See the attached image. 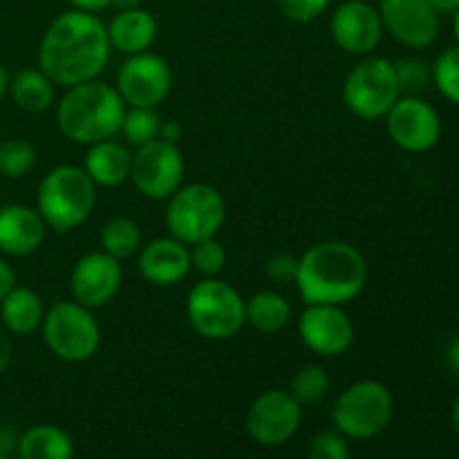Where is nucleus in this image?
Returning a JSON list of instances; mask_svg holds the SVG:
<instances>
[{
  "instance_id": "20",
  "label": "nucleus",
  "mask_w": 459,
  "mask_h": 459,
  "mask_svg": "<svg viewBox=\"0 0 459 459\" xmlns=\"http://www.w3.org/2000/svg\"><path fill=\"white\" fill-rule=\"evenodd\" d=\"M108 40L110 48L126 56L151 52L152 43L157 40V21L151 12L143 7L121 9L108 22Z\"/></svg>"
},
{
  "instance_id": "40",
  "label": "nucleus",
  "mask_w": 459,
  "mask_h": 459,
  "mask_svg": "<svg viewBox=\"0 0 459 459\" xmlns=\"http://www.w3.org/2000/svg\"><path fill=\"white\" fill-rule=\"evenodd\" d=\"M446 361H448V368H451V370L459 377V332L455 336H453L451 343H448Z\"/></svg>"
},
{
  "instance_id": "25",
  "label": "nucleus",
  "mask_w": 459,
  "mask_h": 459,
  "mask_svg": "<svg viewBox=\"0 0 459 459\" xmlns=\"http://www.w3.org/2000/svg\"><path fill=\"white\" fill-rule=\"evenodd\" d=\"M294 309L290 300L273 290L255 291L247 300V323L260 334H278L290 325Z\"/></svg>"
},
{
  "instance_id": "8",
  "label": "nucleus",
  "mask_w": 459,
  "mask_h": 459,
  "mask_svg": "<svg viewBox=\"0 0 459 459\" xmlns=\"http://www.w3.org/2000/svg\"><path fill=\"white\" fill-rule=\"evenodd\" d=\"M394 412V399L388 385L363 379L348 385L336 397L332 421L343 437L372 439L384 433Z\"/></svg>"
},
{
  "instance_id": "33",
  "label": "nucleus",
  "mask_w": 459,
  "mask_h": 459,
  "mask_svg": "<svg viewBox=\"0 0 459 459\" xmlns=\"http://www.w3.org/2000/svg\"><path fill=\"white\" fill-rule=\"evenodd\" d=\"M309 459H352L348 439L339 430H323L312 439Z\"/></svg>"
},
{
  "instance_id": "39",
  "label": "nucleus",
  "mask_w": 459,
  "mask_h": 459,
  "mask_svg": "<svg viewBox=\"0 0 459 459\" xmlns=\"http://www.w3.org/2000/svg\"><path fill=\"white\" fill-rule=\"evenodd\" d=\"M72 4V9H81V12L97 13L103 12L106 7H110V0H67Z\"/></svg>"
},
{
  "instance_id": "4",
  "label": "nucleus",
  "mask_w": 459,
  "mask_h": 459,
  "mask_svg": "<svg viewBox=\"0 0 459 459\" xmlns=\"http://www.w3.org/2000/svg\"><path fill=\"white\" fill-rule=\"evenodd\" d=\"M97 206V184L83 166L61 164L49 170L36 191V211L48 229L67 233L88 222Z\"/></svg>"
},
{
  "instance_id": "29",
  "label": "nucleus",
  "mask_w": 459,
  "mask_h": 459,
  "mask_svg": "<svg viewBox=\"0 0 459 459\" xmlns=\"http://www.w3.org/2000/svg\"><path fill=\"white\" fill-rule=\"evenodd\" d=\"M161 117L157 108H126L121 134L130 146L139 148L160 137Z\"/></svg>"
},
{
  "instance_id": "45",
  "label": "nucleus",
  "mask_w": 459,
  "mask_h": 459,
  "mask_svg": "<svg viewBox=\"0 0 459 459\" xmlns=\"http://www.w3.org/2000/svg\"><path fill=\"white\" fill-rule=\"evenodd\" d=\"M453 31H455V40L459 45V7H457V12L453 13Z\"/></svg>"
},
{
  "instance_id": "14",
  "label": "nucleus",
  "mask_w": 459,
  "mask_h": 459,
  "mask_svg": "<svg viewBox=\"0 0 459 459\" xmlns=\"http://www.w3.org/2000/svg\"><path fill=\"white\" fill-rule=\"evenodd\" d=\"M299 334L305 348L318 357H341L354 343V323L341 305H305Z\"/></svg>"
},
{
  "instance_id": "35",
  "label": "nucleus",
  "mask_w": 459,
  "mask_h": 459,
  "mask_svg": "<svg viewBox=\"0 0 459 459\" xmlns=\"http://www.w3.org/2000/svg\"><path fill=\"white\" fill-rule=\"evenodd\" d=\"M264 273L273 285H290L296 282V273H299V258L291 254H273L272 258L264 263Z\"/></svg>"
},
{
  "instance_id": "22",
  "label": "nucleus",
  "mask_w": 459,
  "mask_h": 459,
  "mask_svg": "<svg viewBox=\"0 0 459 459\" xmlns=\"http://www.w3.org/2000/svg\"><path fill=\"white\" fill-rule=\"evenodd\" d=\"M45 318L43 299L30 287L16 285L0 300V323L12 336H30Z\"/></svg>"
},
{
  "instance_id": "26",
  "label": "nucleus",
  "mask_w": 459,
  "mask_h": 459,
  "mask_svg": "<svg viewBox=\"0 0 459 459\" xmlns=\"http://www.w3.org/2000/svg\"><path fill=\"white\" fill-rule=\"evenodd\" d=\"M99 240H101V251H106L108 255L117 260L133 258L142 249L139 224L133 218H126V215H115V218L108 220L103 224Z\"/></svg>"
},
{
  "instance_id": "32",
  "label": "nucleus",
  "mask_w": 459,
  "mask_h": 459,
  "mask_svg": "<svg viewBox=\"0 0 459 459\" xmlns=\"http://www.w3.org/2000/svg\"><path fill=\"white\" fill-rule=\"evenodd\" d=\"M433 81L448 101L459 106V45L439 54L433 65Z\"/></svg>"
},
{
  "instance_id": "24",
  "label": "nucleus",
  "mask_w": 459,
  "mask_h": 459,
  "mask_svg": "<svg viewBox=\"0 0 459 459\" xmlns=\"http://www.w3.org/2000/svg\"><path fill=\"white\" fill-rule=\"evenodd\" d=\"M21 459H72L74 442L63 429L54 424H39L27 429L18 439Z\"/></svg>"
},
{
  "instance_id": "7",
  "label": "nucleus",
  "mask_w": 459,
  "mask_h": 459,
  "mask_svg": "<svg viewBox=\"0 0 459 459\" xmlns=\"http://www.w3.org/2000/svg\"><path fill=\"white\" fill-rule=\"evenodd\" d=\"M40 334L49 352L67 363L88 361L101 345V325L97 316L76 300H56L49 305V309H45Z\"/></svg>"
},
{
  "instance_id": "2",
  "label": "nucleus",
  "mask_w": 459,
  "mask_h": 459,
  "mask_svg": "<svg viewBox=\"0 0 459 459\" xmlns=\"http://www.w3.org/2000/svg\"><path fill=\"white\" fill-rule=\"evenodd\" d=\"M368 260L354 245L323 240L299 258L296 290L305 305H348L368 282Z\"/></svg>"
},
{
  "instance_id": "41",
  "label": "nucleus",
  "mask_w": 459,
  "mask_h": 459,
  "mask_svg": "<svg viewBox=\"0 0 459 459\" xmlns=\"http://www.w3.org/2000/svg\"><path fill=\"white\" fill-rule=\"evenodd\" d=\"M429 3L439 16H453L459 7V0H429Z\"/></svg>"
},
{
  "instance_id": "12",
  "label": "nucleus",
  "mask_w": 459,
  "mask_h": 459,
  "mask_svg": "<svg viewBox=\"0 0 459 459\" xmlns=\"http://www.w3.org/2000/svg\"><path fill=\"white\" fill-rule=\"evenodd\" d=\"M384 119L394 146L406 152H426L442 139L439 112L424 97L402 94Z\"/></svg>"
},
{
  "instance_id": "34",
  "label": "nucleus",
  "mask_w": 459,
  "mask_h": 459,
  "mask_svg": "<svg viewBox=\"0 0 459 459\" xmlns=\"http://www.w3.org/2000/svg\"><path fill=\"white\" fill-rule=\"evenodd\" d=\"M332 0H278V9L291 22H312L327 12Z\"/></svg>"
},
{
  "instance_id": "3",
  "label": "nucleus",
  "mask_w": 459,
  "mask_h": 459,
  "mask_svg": "<svg viewBox=\"0 0 459 459\" xmlns=\"http://www.w3.org/2000/svg\"><path fill=\"white\" fill-rule=\"evenodd\" d=\"M126 108L115 85L92 79L65 88L56 103V124L70 142L92 146L121 133Z\"/></svg>"
},
{
  "instance_id": "21",
  "label": "nucleus",
  "mask_w": 459,
  "mask_h": 459,
  "mask_svg": "<svg viewBox=\"0 0 459 459\" xmlns=\"http://www.w3.org/2000/svg\"><path fill=\"white\" fill-rule=\"evenodd\" d=\"M130 164H133V152L128 146L112 139L88 146L85 152L83 169L94 184L103 188H117L130 179Z\"/></svg>"
},
{
  "instance_id": "18",
  "label": "nucleus",
  "mask_w": 459,
  "mask_h": 459,
  "mask_svg": "<svg viewBox=\"0 0 459 459\" xmlns=\"http://www.w3.org/2000/svg\"><path fill=\"white\" fill-rule=\"evenodd\" d=\"M139 272L151 285H179L193 272L191 247L178 238H157L139 249Z\"/></svg>"
},
{
  "instance_id": "42",
  "label": "nucleus",
  "mask_w": 459,
  "mask_h": 459,
  "mask_svg": "<svg viewBox=\"0 0 459 459\" xmlns=\"http://www.w3.org/2000/svg\"><path fill=\"white\" fill-rule=\"evenodd\" d=\"M9 79H12V74H9L7 65L0 61V101H3L4 94L9 92Z\"/></svg>"
},
{
  "instance_id": "37",
  "label": "nucleus",
  "mask_w": 459,
  "mask_h": 459,
  "mask_svg": "<svg viewBox=\"0 0 459 459\" xmlns=\"http://www.w3.org/2000/svg\"><path fill=\"white\" fill-rule=\"evenodd\" d=\"M13 361V343L12 334L4 327H0V375L9 370Z\"/></svg>"
},
{
  "instance_id": "31",
  "label": "nucleus",
  "mask_w": 459,
  "mask_h": 459,
  "mask_svg": "<svg viewBox=\"0 0 459 459\" xmlns=\"http://www.w3.org/2000/svg\"><path fill=\"white\" fill-rule=\"evenodd\" d=\"M227 249L218 238H206V240L191 245V263L197 273L204 278H215L227 267Z\"/></svg>"
},
{
  "instance_id": "6",
  "label": "nucleus",
  "mask_w": 459,
  "mask_h": 459,
  "mask_svg": "<svg viewBox=\"0 0 459 459\" xmlns=\"http://www.w3.org/2000/svg\"><path fill=\"white\" fill-rule=\"evenodd\" d=\"M166 229L184 245L215 238L227 222V200L211 184L179 186L166 204Z\"/></svg>"
},
{
  "instance_id": "46",
  "label": "nucleus",
  "mask_w": 459,
  "mask_h": 459,
  "mask_svg": "<svg viewBox=\"0 0 459 459\" xmlns=\"http://www.w3.org/2000/svg\"><path fill=\"white\" fill-rule=\"evenodd\" d=\"M0 459H7V457H0Z\"/></svg>"
},
{
  "instance_id": "10",
  "label": "nucleus",
  "mask_w": 459,
  "mask_h": 459,
  "mask_svg": "<svg viewBox=\"0 0 459 459\" xmlns=\"http://www.w3.org/2000/svg\"><path fill=\"white\" fill-rule=\"evenodd\" d=\"M184 155L178 143L155 139L134 148L130 182L146 200H169L184 182Z\"/></svg>"
},
{
  "instance_id": "43",
  "label": "nucleus",
  "mask_w": 459,
  "mask_h": 459,
  "mask_svg": "<svg viewBox=\"0 0 459 459\" xmlns=\"http://www.w3.org/2000/svg\"><path fill=\"white\" fill-rule=\"evenodd\" d=\"M143 0H110V7L121 9H134V7H142Z\"/></svg>"
},
{
  "instance_id": "36",
  "label": "nucleus",
  "mask_w": 459,
  "mask_h": 459,
  "mask_svg": "<svg viewBox=\"0 0 459 459\" xmlns=\"http://www.w3.org/2000/svg\"><path fill=\"white\" fill-rule=\"evenodd\" d=\"M16 285V272H13L12 264L4 260V255L0 254V300H3Z\"/></svg>"
},
{
  "instance_id": "19",
  "label": "nucleus",
  "mask_w": 459,
  "mask_h": 459,
  "mask_svg": "<svg viewBox=\"0 0 459 459\" xmlns=\"http://www.w3.org/2000/svg\"><path fill=\"white\" fill-rule=\"evenodd\" d=\"M48 224L36 209L27 204L0 206V254L22 258L40 249Z\"/></svg>"
},
{
  "instance_id": "27",
  "label": "nucleus",
  "mask_w": 459,
  "mask_h": 459,
  "mask_svg": "<svg viewBox=\"0 0 459 459\" xmlns=\"http://www.w3.org/2000/svg\"><path fill=\"white\" fill-rule=\"evenodd\" d=\"M39 151L25 137H12L0 142V175L7 179H21L34 170Z\"/></svg>"
},
{
  "instance_id": "23",
  "label": "nucleus",
  "mask_w": 459,
  "mask_h": 459,
  "mask_svg": "<svg viewBox=\"0 0 459 459\" xmlns=\"http://www.w3.org/2000/svg\"><path fill=\"white\" fill-rule=\"evenodd\" d=\"M54 88L48 74L40 67H25L18 70L16 74L9 79V97H12L13 106L21 108L22 112L30 115H39L52 108L54 103Z\"/></svg>"
},
{
  "instance_id": "28",
  "label": "nucleus",
  "mask_w": 459,
  "mask_h": 459,
  "mask_svg": "<svg viewBox=\"0 0 459 459\" xmlns=\"http://www.w3.org/2000/svg\"><path fill=\"white\" fill-rule=\"evenodd\" d=\"M290 393L300 406L318 403L321 399H325L327 393H330V375H327L325 368L316 366V363L303 366L300 370H296L294 377H291Z\"/></svg>"
},
{
  "instance_id": "9",
  "label": "nucleus",
  "mask_w": 459,
  "mask_h": 459,
  "mask_svg": "<svg viewBox=\"0 0 459 459\" xmlns=\"http://www.w3.org/2000/svg\"><path fill=\"white\" fill-rule=\"evenodd\" d=\"M402 97L394 63L377 54L361 56L343 81V103L363 121H379Z\"/></svg>"
},
{
  "instance_id": "11",
  "label": "nucleus",
  "mask_w": 459,
  "mask_h": 459,
  "mask_svg": "<svg viewBox=\"0 0 459 459\" xmlns=\"http://www.w3.org/2000/svg\"><path fill=\"white\" fill-rule=\"evenodd\" d=\"M115 88L128 108H157L170 94L173 70L160 54H134L117 72Z\"/></svg>"
},
{
  "instance_id": "1",
  "label": "nucleus",
  "mask_w": 459,
  "mask_h": 459,
  "mask_svg": "<svg viewBox=\"0 0 459 459\" xmlns=\"http://www.w3.org/2000/svg\"><path fill=\"white\" fill-rule=\"evenodd\" d=\"M108 27L97 13L70 9L49 22L39 45V67L54 85H70L92 81L106 70L110 61Z\"/></svg>"
},
{
  "instance_id": "15",
  "label": "nucleus",
  "mask_w": 459,
  "mask_h": 459,
  "mask_svg": "<svg viewBox=\"0 0 459 459\" xmlns=\"http://www.w3.org/2000/svg\"><path fill=\"white\" fill-rule=\"evenodd\" d=\"M379 16L384 31L411 49H426L439 39V13L429 0H381Z\"/></svg>"
},
{
  "instance_id": "17",
  "label": "nucleus",
  "mask_w": 459,
  "mask_h": 459,
  "mask_svg": "<svg viewBox=\"0 0 459 459\" xmlns=\"http://www.w3.org/2000/svg\"><path fill=\"white\" fill-rule=\"evenodd\" d=\"M330 34L345 54L368 56L379 48L384 39L379 9H375L366 0H345L332 13Z\"/></svg>"
},
{
  "instance_id": "5",
  "label": "nucleus",
  "mask_w": 459,
  "mask_h": 459,
  "mask_svg": "<svg viewBox=\"0 0 459 459\" xmlns=\"http://www.w3.org/2000/svg\"><path fill=\"white\" fill-rule=\"evenodd\" d=\"M186 318L209 341H229L247 325V300L227 281L202 278L186 296Z\"/></svg>"
},
{
  "instance_id": "16",
  "label": "nucleus",
  "mask_w": 459,
  "mask_h": 459,
  "mask_svg": "<svg viewBox=\"0 0 459 459\" xmlns=\"http://www.w3.org/2000/svg\"><path fill=\"white\" fill-rule=\"evenodd\" d=\"M121 282H124L121 260L112 258L101 249L90 251V254L81 255L72 267V300L90 309L103 307L119 294Z\"/></svg>"
},
{
  "instance_id": "13",
  "label": "nucleus",
  "mask_w": 459,
  "mask_h": 459,
  "mask_svg": "<svg viewBox=\"0 0 459 459\" xmlns=\"http://www.w3.org/2000/svg\"><path fill=\"white\" fill-rule=\"evenodd\" d=\"M300 403L290 390H264L247 411V430L263 446H281L290 442L300 426Z\"/></svg>"
},
{
  "instance_id": "44",
  "label": "nucleus",
  "mask_w": 459,
  "mask_h": 459,
  "mask_svg": "<svg viewBox=\"0 0 459 459\" xmlns=\"http://www.w3.org/2000/svg\"><path fill=\"white\" fill-rule=\"evenodd\" d=\"M451 420H453V426H455V430L459 433V394L455 399V403H453V411H451Z\"/></svg>"
},
{
  "instance_id": "30",
  "label": "nucleus",
  "mask_w": 459,
  "mask_h": 459,
  "mask_svg": "<svg viewBox=\"0 0 459 459\" xmlns=\"http://www.w3.org/2000/svg\"><path fill=\"white\" fill-rule=\"evenodd\" d=\"M394 72L403 97H421L433 81V67L421 58H402L394 63Z\"/></svg>"
},
{
  "instance_id": "38",
  "label": "nucleus",
  "mask_w": 459,
  "mask_h": 459,
  "mask_svg": "<svg viewBox=\"0 0 459 459\" xmlns=\"http://www.w3.org/2000/svg\"><path fill=\"white\" fill-rule=\"evenodd\" d=\"M182 133H184V128H182V124H179V121H175V119L164 121V119H161L160 137H157V139H164V142H169V143H178L179 139H182Z\"/></svg>"
}]
</instances>
